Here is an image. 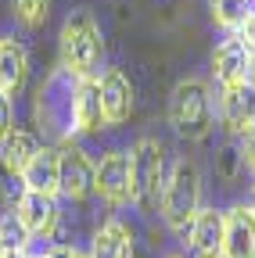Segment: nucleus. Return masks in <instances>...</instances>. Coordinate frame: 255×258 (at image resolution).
<instances>
[{"mask_svg": "<svg viewBox=\"0 0 255 258\" xmlns=\"http://www.w3.org/2000/svg\"><path fill=\"white\" fill-rule=\"evenodd\" d=\"M97 90H101V118L108 125H122L126 118H130V111H133V86H130V79H126L119 69H108L105 79L97 83Z\"/></svg>", "mask_w": 255, "mask_h": 258, "instance_id": "nucleus-13", "label": "nucleus"}, {"mask_svg": "<svg viewBox=\"0 0 255 258\" xmlns=\"http://www.w3.org/2000/svg\"><path fill=\"white\" fill-rule=\"evenodd\" d=\"M101 118V90L97 79H79L76 86V133H93Z\"/></svg>", "mask_w": 255, "mask_h": 258, "instance_id": "nucleus-17", "label": "nucleus"}, {"mask_svg": "<svg viewBox=\"0 0 255 258\" xmlns=\"http://www.w3.org/2000/svg\"><path fill=\"white\" fill-rule=\"evenodd\" d=\"M90 258H133V233H130V226L119 222V219L105 222L101 230L93 233Z\"/></svg>", "mask_w": 255, "mask_h": 258, "instance_id": "nucleus-15", "label": "nucleus"}, {"mask_svg": "<svg viewBox=\"0 0 255 258\" xmlns=\"http://www.w3.org/2000/svg\"><path fill=\"white\" fill-rule=\"evenodd\" d=\"M169 258H183V254H169Z\"/></svg>", "mask_w": 255, "mask_h": 258, "instance_id": "nucleus-29", "label": "nucleus"}, {"mask_svg": "<svg viewBox=\"0 0 255 258\" xmlns=\"http://www.w3.org/2000/svg\"><path fill=\"white\" fill-rule=\"evenodd\" d=\"M223 258H255V215L248 205L223 212Z\"/></svg>", "mask_w": 255, "mask_h": 258, "instance_id": "nucleus-8", "label": "nucleus"}, {"mask_svg": "<svg viewBox=\"0 0 255 258\" xmlns=\"http://www.w3.org/2000/svg\"><path fill=\"white\" fill-rule=\"evenodd\" d=\"M190 251L198 258H223V212L216 208H201L190 222Z\"/></svg>", "mask_w": 255, "mask_h": 258, "instance_id": "nucleus-14", "label": "nucleus"}, {"mask_svg": "<svg viewBox=\"0 0 255 258\" xmlns=\"http://www.w3.org/2000/svg\"><path fill=\"white\" fill-rule=\"evenodd\" d=\"M29 240H33V237H29L25 226L15 219V212L11 215H0V251H4V254H25Z\"/></svg>", "mask_w": 255, "mask_h": 258, "instance_id": "nucleus-19", "label": "nucleus"}, {"mask_svg": "<svg viewBox=\"0 0 255 258\" xmlns=\"http://www.w3.org/2000/svg\"><path fill=\"white\" fill-rule=\"evenodd\" d=\"M0 258H11V254H4V251H0Z\"/></svg>", "mask_w": 255, "mask_h": 258, "instance_id": "nucleus-28", "label": "nucleus"}, {"mask_svg": "<svg viewBox=\"0 0 255 258\" xmlns=\"http://www.w3.org/2000/svg\"><path fill=\"white\" fill-rule=\"evenodd\" d=\"M76 86L79 79L65 69H54L36 90V125L58 144H72L76 133Z\"/></svg>", "mask_w": 255, "mask_h": 258, "instance_id": "nucleus-2", "label": "nucleus"}, {"mask_svg": "<svg viewBox=\"0 0 255 258\" xmlns=\"http://www.w3.org/2000/svg\"><path fill=\"white\" fill-rule=\"evenodd\" d=\"M58 50H61V69L76 79H93L101 72V61H105V36H101V25L86 8L69 11L65 25H61V36H58Z\"/></svg>", "mask_w": 255, "mask_h": 258, "instance_id": "nucleus-1", "label": "nucleus"}, {"mask_svg": "<svg viewBox=\"0 0 255 258\" xmlns=\"http://www.w3.org/2000/svg\"><path fill=\"white\" fill-rule=\"evenodd\" d=\"M248 57H251V47L230 32L216 50H212V72L223 86H237V83H248Z\"/></svg>", "mask_w": 255, "mask_h": 258, "instance_id": "nucleus-9", "label": "nucleus"}, {"mask_svg": "<svg viewBox=\"0 0 255 258\" xmlns=\"http://www.w3.org/2000/svg\"><path fill=\"white\" fill-rule=\"evenodd\" d=\"M166 147L155 137H140L130 151V179H133V201L144 212H158L166 186Z\"/></svg>", "mask_w": 255, "mask_h": 258, "instance_id": "nucleus-5", "label": "nucleus"}, {"mask_svg": "<svg viewBox=\"0 0 255 258\" xmlns=\"http://www.w3.org/2000/svg\"><path fill=\"white\" fill-rule=\"evenodd\" d=\"M11 11L25 29H40L50 15V0H11Z\"/></svg>", "mask_w": 255, "mask_h": 258, "instance_id": "nucleus-21", "label": "nucleus"}, {"mask_svg": "<svg viewBox=\"0 0 255 258\" xmlns=\"http://www.w3.org/2000/svg\"><path fill=\"white\" fill-rule=\"evenodd\" d=\"M248 212L255 215V186H251V201H248Z\"/></svg>", "mask_w": 255, "mask_h": 258, "instance_id": "nucleus-26", "label": "nucleus"}, {"mask_svg": "<svg viewBox=\"0 0 255 258\" xmlns=\"http://www.w3.org/2000/svg\"><path fill=\"white\" fill-rule=\"evenodd\" d=\"M169 122L183 140H205L212 133V86H209V79H180L173 86Z\"/></svg>", "mask_w": 255, "mask_h": 258, "instance_id": "nucleus-4", "label": "nucleus"}, {"mask_svg": "<svg viewBox=\"0 0 255 258\" xmlns=\"http://www.w3.org/2000/svg\"><path fill=\"white\" fill-rule=\"evenodd\" d=\"M29 258H47V254H43V251H40V254H33V251H29Z\"/></svg>", "mask_w": 255, "mask_h": 258, "instance_id": "nucleus-27", "label": "nucleus"}, {"mask_svg": "<svg viewBox=\"0 0 255 258\" xmlns=\"http://www.w3.org/2000/svg\"><path fill=\"white\" fill-rule=\"evenodd\" d=\"M93 194L112 208L133 201V179H130V154L126 151H108L97 161V176H93Z\"/></svg>", "mask_w": 255, "mask_h": 258, "instance_id": "nucleus-6", "label": "nucleus"}, {"mask_svg": "<svg viewBox=\"0 0 255 258\" xmlns=\"http://www.w3.org/2000/svg\"><path fill=\"white\" fill-rule=\"evenodd\" d=\"M25 72H29L25 47L18 40H0V93L15 97L25 83Z\"/></svg>", "mask_w": 255, "mask_h": 258, "instance_id": "nucleus-16", "label": "nucleus"}, {"mask_svg": "<svg viewBox=\"0 0 255 258\" xmlns=\"http://www.w3.org/2000/svg\"><path fill=\"white\" fill-rule=\"evenodd\" d=\"M15 219L25 226L29 237H40V240H50L54 230H58V205L54 198H43V194H29L22 190V198L15 201Z\"/></svg>", "mask_w": 255, "mask_h": 258, "instance_id": "nucleus-7", "label": "nucleus"}, {"mask_svg": "<svg viewBox=\"0 0 255 258\" xmlns=\"http://www.w3.org/2000/svg\"><path fill=\"white\" fill-rule=\"evenodd\" d=\"M241 161H244V165L255 172V122L244 129V133H241Z\"/></svg>", "mask_w": 255, "mask_h": 258, "instance_id": "nucleus-23", "label": "nucleus"}, {"mask_svg": "<svg viewBox=\"0 0 255 258\" xmlns=\"http://www.w3.org/2000/svg\"><path fill=\"white\" fill-rule=\"evenodd\" d=\"M43 254H47V258H86L83 251H76V247H69V244H54V247H47Z\"/></svg>", "mask_w": 255, "mask_h": 258, "instance_id": "nucleus-24", "label": "nucleus"}, {"mask_svg": "<svg viewBox=\"0 0 255 258\" xmlns=\"http://www.w3.org/2000/svg\"><path fill=\"white\" fill-rule=\"evenodd\" d=\"M22 186L29 194H43V198L61 194V151L40 147L33 154V161L25 165V172H22Z\"/></svg>", "mask_w": 255, "mask_h": 258, "instance_id": "nucleus-10", "label": "nucleus"}, {"mask_svg": "<svg viewBox=\"0 0 255 258\" xmlns=\"http://www.w3.org/2000/svg\"><path fill=\"white\" fill-rule=\"evenodd\" d=\"M15 133V108H11V97L0 93V144Z\"/></svg>", "mask_w": 255, "mask_h": 258, "instance_id": "nucleus-22", "label": "nucleus"}, {"mask_svg": "<svg viewBox=\"0 0 255 258\" xmlns=\"http://www.w3.org/2000/svg\"><path fill=\"white\" fill-rule=\"evenodd\" d=\"M219 122L227 125V133H234V137H241L255 122V90L248 83L223 86V93H219Z\"/></svg>", "mask_w": 255, "mask_h": 258, "instance_id": "nucleus-11", "label": "nucleus"}, {"mask_svg": "<svg viewBox=\"0 0 255 258\" xmlns=\"http://www.w3.org/2000/svg\"><path fill=\"white\" fill-rule=\"evenodd\" d=\"M93 176H97V165L79 151V147H65L61 151V194L72 201H83L93 194Z\"/></svg>", "mask_w": 255, "mask_h": 258, "instance_id": "nucleus-12", "label": "nucleus"}, {"mask_svg": "<svg viewBox=\"0 0 255 258\" xmlns=\"http://www.w3.org/2000/svg\"><path fill=\"white\" fill-rule=\"evenodd\" d=\"M198 212H201V172H198L194 161L180 158L166 176L158 215H162V222L173 233H187Z\"/></svg>", "mask_w": 255, "mask_h": 258, "instance_id": "nucleus-3", "label": "nucleus"}, {"mask_svg": "<svg viewBox=\"0 0 255 258\" xmlns=\"http://www.w3.org/2000/svg\"><path fill=\"white\" fill-rule=\"evenodd\" d=\"M36 151H40L36 137H33V133H18V129H15V133L0 144V165H4L8 176H22Z\"/></svg>", "mask_w": 255, "mask_h": 258, "instance_id": "nucleus-18", "label": "nucleus"}, {"mask_svg": "<svg viewBox=\"0 0 255 258\" xmlns=\"http://www.w3.org/2000/svg\"><path fill=\"white\" fill-rule=\"evenodd\" d=\"M248 4H251V0H209L212 22L223 25L227 32H237V25H241L244 15H248Z\"/></svg>", "mask_w": 255, "mask_h": 258, "instance_id": "nucleus-20", "label": "nucleus"}, {"mask_svg": "<svg viewBox=\"0 0 255 258\" xmlns=\"http://www.w3.org/2000/svg\"><path fill=\"white\" fill-rule=\"evenodd\" d=\"M248 86L255 90V47H251V57H248Z\"/></svg>", "mask_w": 255, "mask_h": 258, "instance_id": "nucleus-25", "label": "nucleus"}]
</instances>
